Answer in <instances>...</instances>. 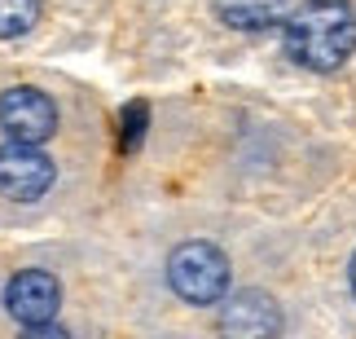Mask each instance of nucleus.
<instances>
[{
  "label": "nucleus",
  "mask_w": 356,
  "mask_h": 339,
  "mask_svg": "<svg viewBox=\"0 0 356 339\" xmlns=\"http://www.w3.org/2000/svg\"><path fill=\"white\" fill-rule=\"evenodd\" d=\"M286 53L304 71H339L356 53V9L348 0H308L286 18Z\"/></svg>",
  "instance_id": "nucleus-1"
},
{
  "label": "nucleus",
  "mask_w": 356,
  "mask_h": 339,
  "mask_svg": "<svg viewBox=\"0 0 356 339\" xmlns=\"http://www.w3.org/2000/svg\"><path fill=\"white\" fill-rule=\"evenodd\" d=\"M168 282L185 304H220L229 295V255L211 242H181L168 255Z\"/></svg>",
  "instance_id": "nucleus-2"
},
{
  "label": "nucleus",
  "mask_w": 356,
  "mask_h": 339,
  "mask_svg": "<svg viewBox=\"0 0 356 339\" xmlns=\"http://www.w3.org/2000/svg\"><path fill=\"white\" fill-rule=\"evenodd\" d=\"M53 159L31 141H9L0 145V194L13 203H35L53 189Z\"/></svg>",
  "instance_id": "nucleus-3"
},
{
  "label": "nucleus",
  "mask_w": 356,
  "mask_h": 339,
  "mask_svg": "<svg viewBox=\"0 0 356 339\" xmlns=\"http://www.w3.org/2000/svg\"><path fill=\"white\" fill-rule=\"evenodd\" d=\"M0 128L9 141H49L58 132V111H53L49 93H40L31 84H13L0 93Z\"/></svg>",
  "instance_id": "nucleus-4"
},
{
  "label": "nucleus",
  "mask_w": 356,
  "mask_h": 339,
  "mask_svg": "<svg viewBox=\"0 0 356 339\" xmlns=\"http://www.w3.org/2000/svg\"><path fill=\"white\" fill-rule=\"evenodd\" d=\"M58 304H62V287H58L53 274H44V269H22V274H13L9 287H5V308L26 331L53 322Z\"/></svg>",
  "instance_id": "nucleus-5"
},
{
  "label": "nucleus",
  "mask_w": 356,
  "mask_h": 339,
  "mask_svg": "<svg viewBox=\"0 0 356 339\" xmlns=\"http://www.w3.org/2000/svg\"><path fill=\"white\" fill-rule=\"evenodd\" d=\"M220 331L242 335V339H264L282 331V308L264 291H238L220 300Z\"/></svg>",
  "instance_id": "nucleus-6"
},
{
  "label": "nucleus",
  "mask_w": 356,
  "mask_h": 339,
  "mask_svg": "<svg viewBox=\"0 0 356 339\" xmlns=\"http://www.w3.org/2000/svg\"><path fill=\"white\" fill-rule=\"evenodd\" d=\"M216 18L229 22L234 31H264V26L282 22V13L291 0H211Z\"/></svg>",
  "instance_id": "nucleus-7"
},
{
  "label": "nucleus",
  "mask_w": 356,
  "mask_h": 339,
  "mask_svg": "<svg viewBox=\"0 0 356 339\" xmlns=\"http://www.w3.org/2000/svg\"><path fill=\"white\" fill-rule=\"evenodd\" d=\"M40 22V0H0V40H18Z\"/></svg>",
  "instance_id": "nucleus-8"
},
{
  "label": "nucleus",
  "mask_w": 356,
  "mask_h": 339,
  "mask_svg": "<svg viewBox=\"0 0 356 339\" xmlns=\"http://www.w3.org/2000/svg\"><path fill=\"white\" fill-rule=\"evenodd\" d=\"M123 132H128V150H136V145H141V132H145V106L141 102H132L128 111H123Z\"/></svg>",
  "instance_id": "nucleus-9"
},
{
  "label": "nucleus",
  "mask_w": 356,
  "mask_h": 339,
  "mask_svg": "<svg viewBox=\"0 0 356 339\" xmlns=\"http://www.w3.org/2000/svg\"><path fill=\"white\" fill-rule=\"evenodd\" d=\"M348 282H352V295H356V255H352V269H348Z\"/></svg>",
  "instance_id": "nucleus-10"
}]
</instances>
